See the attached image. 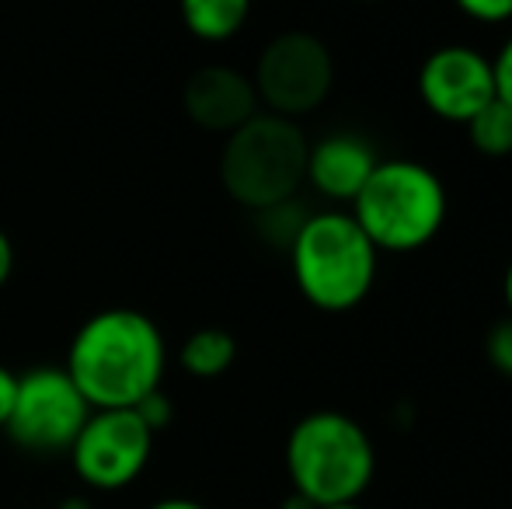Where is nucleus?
<instances>
[{"instance_id":"nucleus-1","label":"nucleus","mask_w":512,"mask_h":509,"mask_svg":"<svg viewBox=\"0 0 512 509\" xmlns=\"http://www.w3.org/2000/svg\"><path fill=\"white\" fill-rule=\"evenodd\" d=\"M164 367L161 328L133 307H105L74 332L63 370L91 408H136L161 387Z\"/></svg>"},{"instance_id":"nucleus-2","label":"nucleus","mask_w":512,"mask_h":509,"mask_svg":"<svg viewBox=\"0 0 512 509\" xmlns=\"http://www.w3.org/2000/svg\"><path fill=\"white\" fill-rule=\"evenodd\" d=\"M380 252L345 210L307 213L290 241L297 290L324 314H345L370 297L377 283Z\"/></svg>"},{"instance_id":"nucleus-3","label":"nucleus","mask_w":512,"mask_h":509,"mask_svg":"<svg viewBox=\"0 0 512 509\" xmlns=\"http://www.w3.org/2000/svg\"><path fill=\"white\" fill-rule=\"evenodd\" d=\"M286 471L293 492L307 496L314 506L359 503L377 475V450L352 415L321 408L290 429Z\"/></svg>"},{"instance_id":"nucleus-4","label":"nucleus","mask_w":512,"mask_h":509,"mask_svg":"<svg viewBox=\"0 0 512 509\" xmlns=\"http://www.w3.org/2000/svg\"><path fill=\"white\" fill-rule=\"evenodd\" d=\"M446 210V185L436 171L408 157H391L373 168L349 213L377 252L408 255L443 231Z\"/></svg>"},{"instance_id":"nucleus-5","label":"nucleus","mask_w":512,"mask_h":509,"mask_svg":"<svg viewBox=\"0 0 512 509\" xmlns=\"http://www.w3.org/2000/svg\"><path fill=\"white\" fill-rule=\"evenodd\" d=\"M307 154L310 140L297 119L258 112L223 140L220 182L234 203L262 213L297 199L300 185L307 182Z\"/></svg>"},{"instance_id":"nucleus-6","label":"nucleus","mask_w":512,"mask_h":509,"mask_svg":"<svg viewBox=\"0 0 512 509\" xmlns=\"http://www.w3.org/2000/svg\"><path fill=\"white\" fill-rule=\"evenodd\" d=\"M255 95L265 112L283 119H300L321 109L335 88L331 49L310 32H283L258 53Z\"/></svg>"},{"instance_id":"nucleus-7","label":"nucleus","mask_w":512,"mask_h":509,"mask_svg":"<svg viewBox=\"0 0 512 509\" xmlns=\"http://www.w3.org/2000/svg\"><path fill=\"white\" fill-rule=\"evenodd\" d=\"M91 405L63 367H35L18 377L14 405L7 415V436L28 454L70 450L84 429Z\"/></svg>"},{"instance_id":"nucleus-8","label":"nucleus","mask_w":512,"mask_h":509,"mask_svg":"<svg viewBox=\"0 0 512 509\" xmlns=\"http://www.w3.org/2000/svg\"><path fill=\"white\" fill-rule=\"evenodd\" d=\"M150 450H154V433L136 415V408H91L67 454L74 475L88 489L119 492L143 475Z\"/></svg>"},{"instance_id":"nucleus-9","label":"nucleus","mask_w":512,"mask_h":509,"mask_svg":"<svg viewBox=\"0 0 512 509\" xmlns=\"http://www.w3.org/2000/svg\"><path fill=\"white\" fill-rule=\"evenodd\" d=\"M418 98L436 119L467 126L495 98L492 60L460 42L432 49L418 70Z\"/></svg>"},{"instance_id":"nucleus-10","label":"nucleus","mask_w":512,"mask_h":509,"mask_svg":"<svg viewBox=\"0 0 512 509\" xmlns=\"http://www.w3.org/2000/svg\"><path fill=\"white\" fill-rule=\"evenodd\" d=\"M185 116L192 119L206 133H234L251 116H258V95L248 74L223 63H209L199 67L196 74L185 81L182 91Z\"/></svg>"},{"instance_id":"nucleus-11","label":"nucleus","mask_w":512,"mask_h":509,"mask_svg":"<svg viewBox=\"0 0 512 509\" xmlns=\"http://www.w3.org/2000/svg\"><path fill=\"white\" fill-rule=\"evenodd\" d=\"M380 157L356 133H331L324 140L310 143L307 154V182L331 203H349L370 182Z\"/></svg>"},{"instance_id":"nucleus-12","label":"nucleus","mask_w":512,"mask_h":509,"mask_svg":"<svg viewBox=\"0 0 512 509\" xmlns=\"http://www.w3.org/2000/svg\"><path fill=\"white\" fill-rule=\"evenodd\" d=\"M178 11L196 39L227 42L248 25L251 0H178Z\"/></svg>"},{"instance_id":"nucleus-13","label":"nucleus","mask_w":512,"mask_h":509,"mask_svg":"<svg viewBox=\"0 0 512 509\" xmlns=\"http://www.w3.org/2000/svg\"><path fill=\"white\" fill-rule=\"evenodd\" d=\"M237 360V342L227 328H196L189 339L178 349V363L189 377H199V381H213V377L227 374Z\"/></svg>"},{"instance_id":"nucleus-14","label":"nucleus","mask_w":512,"mask_h":509,"mask_svg":"<svg viewBox=\"0 0 512 509\" xmlns=\"http://www.w3.org/2000/svg\"><path fill=\"white\" fill-rule=\"evenodd\" d=\"M474 150L485 157H509L512 154V109L502 98H492L478 116L467 123Z\"/></svg>"},{"instance_id":"nucleus-15","label":"nucleus","mask_w":512,"mask_h":509,"mask_svg":"<svg viewBox=\"0 0 512 509\" xmlns=\"http://www.w3.org/2000/svg\"><path fill=\"white\" fill-rule=\"evenodd\" d=\"M304 220H307V213L290 199V203L269 206V210L258 213V231H262L269 241H276V245L290 248V241L297 238V231H300V224H304Z\"/></svg>"},{"instance_id":"nucleus-16","label":"nucleus","mask_w":512,"mask_h":509,"mask_svg":"<svg viewBox=\"0 0 512 509\" xmlns=\"http://www.w3.org/2000/svg\"><path fill=\"white\" fill-rule=\"evenodd\" d=\"M485 356L502 377H512V318H509V314L492 328V332H488Z\"/></svg>"},{"instance_id":"nucleus-17","label":"nucleus","mask_w":512,"mask_h":509,"mask_svg":"<svg viewBox=\"0 0 512 509\" xmlns=\"http://www.w3.org/2000/svg\"><path fill=\"white\" fill-rule=\"evenodd\" d=\"M136 415H140L143 422H147V429L150 433H161L164 426H171V419H175V405H171V398L168 394L157 387V391H150L147 398L136 405Z\"/></svg>"},{"instance_id":"nucleus-18","label":"nucleus","mask_w":512,"mask_h":509,"mask_svg":"<svg viewBox=\"0 0 512 509\" xmlns=\"http://www.w3.org/2000/svg\"><path fill=\"white\" fill-rule=\"evenodd\" d=\"M453 4L481 25H502L512 18V0H453Z\"/></svg>"},{"instance_id":"nucleus-19","label":"nucleus","mask_w":512,"mask_h":509,"mask_svg":"<svg viewBox=\"0 0 512 509\" xmlns=\"http://www.w3.org/2000/svg\"><path fill=\"white\" fill-rule=\"evenodd\" d=\"M492 70H495V98H502L512 109V35L502 42L499 53H495Z\"/></svg>"},{"instance_id":"nucleus-20","label":"nucleus","mask_w":512,"mask_h":509,"mask_svg":"<svg viewBox=\"0 0 512 509\" xmlns=\"http://www.w3.org/2000/svg\"><path fill=\"white\" fill-rule=\"evenodd\" d=\"M14 391H18V374L0 363V429L7 426V415H11V405H14Z\"/></svg>"},{"instance_id":"nucleus-21","label":"nucleus","mask_w":512,"mask_h":509,"mask_svg":"<svg viewBox=\"0 0 512 509\" xmlns=\"http://www.w3.org/2000/svg\"><path fill=\"white\" fill-rule=\"evenodd\" d=\"M11 272H14V245H11V238L0 231V290H4V283L11 279Z\"/></svg>"},{"instance_id":"nucleus-22","label":"nucleus","mask_w":512,"mask_h":509,"mask_svg":"<svg viewBox=\"0 0 512 509\" xmlns=\"http://www.w3.org/2000/svg\"><path fill=\"white\" fill-rule=\"evenodd\" d=\"M150 509H209V506L196 503V499H182V496H175V499H161V503H154Z\"/></svg>"},{"instance_id":"nucleus-23","label":"nucleus","mask_w":512,"mask_h":509,"mask_svg":"<svg viewBox=\"0 0 512 509\" xmlns=\"http://www.w3.org/2000/svg\"><path fill=\"white\" fill-rule=\"evenodd\" d=\"M279 509H317L314 503H310L307 496H300V492H290V496L283 499V506Z\"/></svg>"},{"instance_id":"nucleus-24","label":"nucleus","mask_w":512,"mask_h":509,"mask_svg":"<svg viewBox=\"0 0 512 509\" xmlns=\"http://www.w3.org/2000/svg\"><path fill=\"white\" fill-rule=\"evenodd\" d=\"M502 297H506L509 318H512V262H509V269H506V279H502Z\"/></svg>"},{"instance_id":"nucleus-25","label":"nucleus","mask_w":512,"mask_h":509,"mask_svg":"<svg viewBox=\"0 0 512 509\" xmlns=\"http://www.w3.org/2000/svg\"><path fill=\"white\" fill-rule=\"evenodd\" d=\"M317 509H363L359 503H338V506H317Z\"/></svg>"},{"instance_id":"nucleus-26","label":"nucleus","mask_w":512,"mask_h":509,"mask_svg":"<svg viewBox=\"0 0 512 509\" xmlns=\"http://www.w3.org/2000/svg\"><path fill=\"white\" fill-rule=\"evenodd\" d=\"M366 4H373V0H366Z\"/></svg>"},{"instance_id":"nucleus-27","label":"nucleus","mask_w":512,"mask_h":509,"mask_svg":"<svg viewBox=\"0 0 512 509\" xmlns=\"http://www.w3.org/2000/svg\"><path fill=\"white\" fill-rule=\"evenodd\" d=\"M56 509H60V506H56Z\"/></svg>"}]
</instances>
